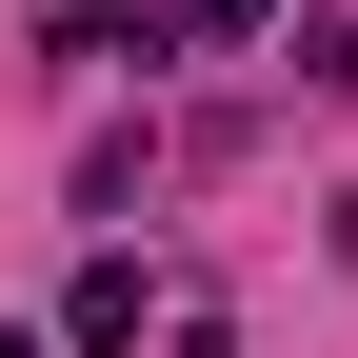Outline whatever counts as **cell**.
<instances>
[{"instance_id":"obj_3","label":"cell","mask_w":358,"mask_h":358,"mask_svg":"<svg viewBox=\"0 0 358 358\" xmlns=\"http://www.w3.org/2000/svg\"><path fill=\"white\" fill-rule=\"evenodd\" d=\"M179 20H199V40H259V20H279V0H179Z\"/></svg>"},{"instance_id":"obj_1","label":"cell","mask_w":358,"mask_h":358,"mask_svg":"<svg viewBox=\"0 0 358 358\" xmlns=\"http://www.w3.org/2000/svg\"><path fill=\"white\" fill-rule=\"evenodd\" d=\"M60 338H80V358H120V338H140V259H80V299H60Z\"/></svg>"},{"instance_id":"obj_2","label":"cell","mask_w":358,"mask_h":358,"mask_svg":"<svg viewBox=\"0 0 358 358\" xmlns=\"http://www.w3.org/2000/svg\"><path fill=\"white\" fill-rule=\"evenodd\" d=\"M60 60H159V0H60Z\"/></svg>"},{"instance_id":"obj_4","label":"cell","mask_w":358,"mask_h":358,"mask_svg":"<svg viewBox=\"0 0 358 358\" xmlns=\"http://www.w3.org/2000/svg\"><path fill=\"white\" fill-rule=\"evenodd\" d=\"M0 358H40V338H0Z\"/></svg>"}]
</instances>
